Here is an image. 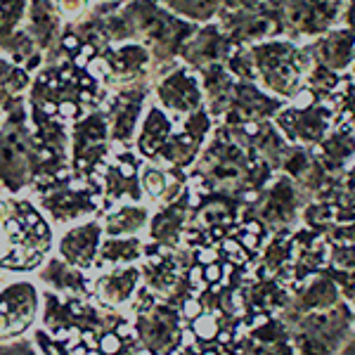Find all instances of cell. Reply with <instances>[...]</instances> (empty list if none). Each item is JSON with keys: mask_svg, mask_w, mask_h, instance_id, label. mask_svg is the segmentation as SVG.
Returning <instances> with one entry per match:
<instances>
[{"mask_svg": "<svg viewBox=\"0 0 355 355\" xmlns=\"http://www.w3.org/2000/svg\"><path fill=\"white\" fill-rule=\"evenodd\" d=\"M168 12L178 15L187 21H211L223 12V0H157Z\"/></svg>", "mask_w": 355, "mask_h": 355, "instance_id": "obj_24", "label": "cell"}, {"mask_svg": "<svg viewBox=\"0 0 355 355\" xmlns=\"http://www.w3.org/2000/svg\"><path fill=\"white\" fill-rule=\"evenodd\" d=\"M353 311H355V299H353Z\"/></svg>", "mask_w": 355, "mask_h": 355, "instance_id": "obj_41", "label": "cell"}, {"mask_svg": "<svg viewBox=\"0 0 355 355\" xmlns=\"http://www.w3.org/2000/svg\"><path fill=\"white\" fill-rule=\"evenodd\" d=\"M95 3H116V0H95Z\"/></svg>", "mask_w": 355, "mask_h": 355, "instance_id": "obj_39", "label": "cell"}, {"mask_svg": "<svg viewBox=\"0 0 355 355\" xmlns=\"http://www.w3.org/2000/svg\"><path fill=\"white\" fill-rule=\"evenodd\" d=\"M194 327H197V334L204 336V339H211V336L216 334V322H214V320H209V318L197 320V324H194Z\"/></svg>", "mask_w": 355, "mask_h": 355, "instance_id": "obj_34", "label": "cell"}, {"mask_svg": "<svg viewBox=\"0 0 355 355\" xmlns=\"http://www.w3.org/2000/svg\"><path fill=\"white\" fill-rule=\"evenodd\" d=\"M110 90L97 78L90 64L76 57L57 55L45 62L38 73H33V85L26 100L43 110L67 119L69 123L83 114L102 110Z\"/></svg>", "mask_w": 355, "mask_h": 355, "instance_id": "obj_1", "label": "cell"}, {"mask_svg": "<svg viewBox=\"0 0 355 355\" xmlns=\"http://www.w3.org/2000/svg\"><path fill=\"white\" fill-rule=\"evenodd\" d=\"M119 348H121V341H119L114 334H110V336H105V339H102V351H105V353L112 355V353H116Z\"/></svg>", "mask_w": 355, "mask_h": 355, "instance_id": "obj_35", "label": "cell"}, {"mask_svg": "<svg viewBox=\"0 0 355 355\" xmlns=\"http://www.w3.org/2000/svg\"><path fill=\"white\" fill-rule=\"evenodd\" d=\"M3 116H5V114H3V112H0V123H3Z\"/></svg>", "mask_w": 355, "mask_h": 355, "instance_id": "obj_40", "label": "cell"}, {"mask_svg": "<svg viewBox=\"0 0 355 355\" xmlns=\"http://www.w3.org/2000/svg\"><path fill=\"white\" fill-rule=\"evenodd\" d=\"M150 90L152 83H133L110 90L102 110L107 114L114 150H128L130 145H135Z\"/></svg>", "mask_w": 355, "mask_h": 355, "instance_id": "obj_9", "label": "cell"}, {"mask_svg": "<svg viewBox=\"0 0 355 355\" xmlns=\"http://www.w3.org/2000/svg\"><path fill=\"white\" fill-rule=\"evenodd\" d=\"M230 100V114H239L242 121H254V119L263 116V114H270L277 107V102L270 100L266 93H261L259 88H251V85H239Z\"/></svg>", "mask_w": 355, "mask_h": 355, "instance_id": "obj_23", "label": "cell"}, {"mask_svg": "<svg viewBox=\"0 0 355 355\" xmlns=\"http://www.w3.org/2000/svg\"><path fill=\"white\" fill-rule=\"evenodd\" d=\"M26 10L28 0H0V33L24 24Z\"/></svg>", "mask_w": 355, "mask_h": 355, "instance_id": "obj_30", "label": "cell"}, {"mask_svg": "<svg viewBox=\"0 0 355 355\" xmlns=\"http://www.w3.org/2000/svg\"><path fill=\"white\" fill-rule=\"evenodd\" d=\"M346 24H348V28L355 33V0H351L348 3V10H346Z\"/></svg>", "mask_w": 355, "mask_h": 355, "instance_id": "obj_37", "label": "cell"}, {"mask_svg": "<svg viewBox=\"0 0 355 355\" xmlns=\"http://www.w3.org/2000/svg\"><path fill=\"white\" fill-rule=\"evenodd\" d=\"M341 105H343V114H346L351 121H355V88H348L346 93H343Z\"/></svg>", "mask_w": 355, "mask_h": 355, "instance_id": "obj_33", "label": "cell"}, {"mask_svg": "<svg viewBox=\"0 0 355 355\" xmlns=\"http://www.w3.org/2000/svg\"><path fill=\"white\" fill-rule=\"evenodd\" d=\"M102 182H105V202L107 206L119 202V199H142L140 187V171H137L135 154L128 150H114L105 171H102Z\"/></svg>", "mask_w": 355, "mask_h": 355, "instance_id": "obj_13", "label": "cell"}, {"mask_svg": "<svg viewBox=\"0 0 355 355\" xmlns=\"http://www.w3.org/2000/svg\"><path fill=\"white\" fill-rule=\"evenodd\" d=\"M24 31L33 38V43L43 50L45 62H50L60 53L62 36H64V19L57 12L53 0H28Z\"/></svg>", "mask_w": 355, "mask_h": 355, "instance_id": "obj_12", "label": "cell"}, {"mask_svg": "<svg viewBox=\"0 0 355 355\" xmlns=\"http://www.w3.org/2000/svg\"><path fill=\"white\" fill-rule=\"evenodd\" d=\"M41 175L43 162L28 121V100H21L5 112L0 123V190L10 194L31 190Z\"/></svg>", "mask_w": 355, "mask_h": 355, "instance_id": "obj_3", "label": "cell"}, {"mask_svg": "<svg viewBox=\"0 0 355 355\" xmlns=\"http://www.w3.org/2000/svg\"><path fill=\"white\" fill-rule=\"evenodd\" d=\"M31 190L36 192L41 209L60 225L90 218L100 206L102 192L97 180H81L71 171L53 180L36 182Z\"/></svg>", "mask_w": 355, "mask_h": 355, "instance_id": "obj_4", "label": "cell"}, {"mask_svg": "<svg viewBox=\"0 0 355 355\" xmlns=\"http://www.w3.org/2000/svg\"><path fill=\"white\" fill-rule=\"evenodd\" d=\"M90 69L97 73L107 90L121 88L133 83H152L154 60L152 53L142 43H114L107 45L100 55L90 62Z\"/></svg>", "mask_w": 355, "mask_h": 355, "instance_id": "obj_8", "label": "cell"}, {"mask_svg": "<svg viewBox=\"0 0 355 355\" xmlns=\"http://www.w3.org/2000/svg\"><path fill=\"white\" fill-rule=\"evenodd\" d=\"M152 88L154 97H157V105L164 107L175 119L190 116V114L199 112L204 107L202 81H199L197 73L187 64L171 67L168 71H164L162 76L154 78Z\"/></svg>", "mask_w": 355, "mask_h": 355, "instance_id": "obj_10", "label": "cell"}, {"mask_svg": "<svg viewBox=\"0 0 355 355\" xmlns=\"http://www.w3.org/2000/svg\"><path fill=\"white\" fill-rule=\"evenodd\" d=\"M142 244L135 237H110L107 242H102L97 261L110 263V266H128L140 259Z\"/></svg>", "mask_w": 355, "mask_h": 355, "instance_id": "obj_25", "label": "cell"}, {"mask_svg": "<svg viewBox=\"0 0 355 355\" xmlns=\"http://www.w3.org/2000/svg\"><path fill=\"white\" fill-rule=\"evenodd\" d=\"M336 209L343 218H355V175L336 194Z\"/></svg>", "mask_w": 355, "mask_h": 355, "instance_id": "obj_32", "label": "cell"}, {"mask_svg": "<svg viewBox=\"0 0 355 355\" xmlns=\"http://www.w3.org/2000/svg\"><path fill=\"white\" fill-rule=\"evenodd\" d=\"M150 220V211L140 204H123L119 209H114L112 214H107L105 220V232L110 237H135L137 232H142Z\"/></svg>", "mask_w": 355, "mask_h": 355, "instance_id": "obj_21", "label": "cell"}, {"mask_svg": "<svg viewBox=\"0 0 355 355\" xmlns=\"http://www.w3.org/2000/svg\"><path fill=\"white\" fill-rule=\"evenodd\" d=\"M114 152L105 110H93L71 121L69 128V164L81 180H97Z\"/></svg>", "mask_w": 355, "mask_h": 355, "instance_id": "obj_5", "label": "cell"}, {"mask_svg": "<svg viewBox=\"0 0 355 355\" xmlns=\"http://www.w3.org/2000/svg\"><path fill=\"white\" fill-rule=\"evenodd\" d=\"M287 17L301 33L322 31L339 17V0H289Z\"/></svg>", "mask_w": 355, "mask_h": 355, "instance_id": "obj_18", "label": "cell"}, {"mask_svg": "<svg viewBox=\"0 0 355 355\" xmlns=\"http://www.w3.org/2000/svg\"><path fill=\"white\" fill-rule=\"evenodd\" d=\"M251 57H254V67L259 73L256 78L263 81L270 93L277 97L299 95L308 69H311V60L301 48L289 41L259 43L251 48Z\"/></svg>", "mask_w": 355, "mask_h": 355, "instance_id": "obj_6", "label": "cell"}, {"mask_svg": "<svg viewBox=\"0 0 355 355\" xmlns=\"http://www.w3.org/2000/svg\"><path fill=\"white\" fill-rule=\"evenodd\" d=\"M246 355H294V351L284 336H266L261 331L256 339H249Z\"/></svg>", "mask_w": 355, "mask_h": 355, "instance_id": "obj_29", "label": "cell"}, {"mask_svg": "<svg viewBox=\"0 0 355 355\" xmlns=\"http://www.w3.org/2000/svg\"><path fill=\"white\" fill-rule=\"evenodd\" d=\"M355 154V133L353 128L343 125V128L334 130L322 145V159L329 166H341Z\"/></svg>", "mask_w": 355, "mask_h": 355, "instance_id": "obj_27", "label": "cell"}, {"mask_svg": "<svg viewBox=\"0 0 355 355\" xmlns=\"http://www.w3.org/2000/svg\"><path fill=\"white\" fill-rule=\"evenodd\" d=\"M53 3L64 24H73V21H81L93 10L95 0H53Z\"/></svg>", "mask_w": 355, "mask_h": 355, "instance_id": "obj_31", "label": "cell"}, {"mask_svg": "<svg viewBox=\"0 0 355 355\" xmlns=\"http://www.w3.org/2000/svg\"><path fill=\"white\" fill-rule=\"evenodd\" d=\"M331 114L324 105H299L277 116L279 130L296 142H320L331 125Z\"/></svg>", "mask_w": 355, "mask_h": 355, "instance_id": "obj_15", "label": "cell"}, {"mask_svg": "<svg viewBox=\"0 0 355 355\" xmlns=\"http://www.w3.org/2000/svg\"><path fill=\"white\" fill-rule=\"evenodd\" d=\"M180 121V128L171 133L154 164H164L175 171L185 168L187 164H192L197 159V154L206 140V133L211 128L209 112H206V107H202V110L190 114V116H182Z\"/></svg>", "mask_w": 355, "mask_h": 355, "instance_id": "obj_11", "label": "cell"}, {"mask_svg": "<svg viewBox=\"0 0 355 355\" xmlns=\"http://www.w3.org/2000/svg\"><path fill=\"white\" fill-rule=\"evenodd\" d=\"M351 331V311L341 303L311 311L299 322L296 355H339Z\"/></svg>", "mask_w": 355, "mask_h": 355, "instance_id": "obj_7", "label": "cell"}, {"mask_svg": "<svg viewBox=\"0 0 355 355\" xmlns=\"http://www.w3.org/2000/svg\"><path fill=\"white\" fill-rule=\"evenodd\" d=\"M339 355H355V329L351 331V336L346 339V343L341 346Z\"/></svg>", "mask_w": 355, "mask_h": 355, "instance_id": "obj_36", "label": "cell"}, {"mask_svg": "<svg viewBox=\"0 0 355 355\" xmlns=\"http://www.w3.org/2000/svg\"><path fill=\"white\" fill-rule=\"evenodd\" d=\"M315 48V60H318L320 67L329 69V71H336V69H343L353 62L355 55V33L348 28V31H331L329 36L320 38Z\"/></svg>", "mask_w": 355, "mask_h": 355, "instance_id": "obj_20", "label": "cell"}, {"mask_svg": "<svg viewBox=\"0 0 355 355\" xmlns=\"http://www.w3.org/2000/svg\"><path fill=\"white\" fill-rule=\"evenodd\" d=\"M102 230L105 227L97 220H83L62 232L57 239V251H60L62 261H67L78 270L93 266L102 246Z\"/></svg>", "mask_w": 355, "mask_h": 355, "instance_id": "obj_14", "label": "cell"}, {"mask_svg": "<svg viewBox=\"0 0 355 355\" xmlns=\"http://www.w3.org/2000/svg\"><path fill=\"white\" fill-rule=\"evenodd\" d=\"M36 315V289L28 282L8 284L0 291V336L26 329Z\"/></svg>", "mask_w": 355, "mask_h": 355, "instance_id": "obj_16", "label": "cell"}, {"mask_svg": "<svg viewBox=\"0 0 355 355\" xmlns=\"http://www.w3.org/2000/svg\"><path fill=\"white\" fill-rule=\"evenodd\" d=\"M140 187L142 194L152 202H159V199L168 197V187H171V171L162 168L154 162L145 164L140 168Z\"/></svg>", "mask_w": 355, "mask_h": 355, "instance_id": "obj_28", "label": "cell"}, {"mask_svg": "<svg viewBox=\"0 0 355 355\" xmlns=\"http://www.w3.org/2000/svg\"><path fill=\"white\" fill-rule=\"evenodd\" d=\"M0 55L10 57V60L28 69L31 73H38L45 64L43 50L33 43V38L24 31V26L0 33Z\"/></svg>", "mask_w": 355, "mask_h": 355, "instance_id": "obj_19", "label": "cell"}, {"mask_svg": "<svg viewBox=\"0 0 355 355\" xmlns=\"http://www.w3.org/2000/svg\"><path fill=\"white\" fill-rule=\"evenodd\" d=\"M175 130L171 114L159 105H147L145 116H142L140 130L135 137V152L145 157L147 162H157L159 152L166 145V140Z\"/></svg>", "mask_w": 355, "mask_h": 355, "instance_id": "obj_17", "label": "cell"}, {"mask_svg": "<svg viewBox=\"0 0 355 355\" xmlns=\"http://www.w3.org/2000/svg\"><path fill=\"white\" fill-rule=\"evenodd\" d=\"M137 277H140L137 268L116 266L97 282V291H100L102 301H107V303H114V306H116V303H125L130 299V294H133Z\"/></svg>", "mask_w": 355, "mask_h": 355, "instance_id": "obj_22", "label": "cell"}, {"mask_svg": "<svg viewBox=\"0 0 355 355\" xmlns=\"http://www.w3.org/2000/svg\"><path fill=\"white\" fill-rule=\"evenodd\" d=\"M351 71H353V76H355V55H353V62H351Z\"/></svg>", "mask_w": 355, "mask_h": 355, "instance_id": "obj_38", "label": "cell"}, {"mask_svg": "<svg viewBox=\"0 0 355 355\" xmlns=\"http://www.w3.org/2000/svg\"><path fill=\"white\" fill-rule=\"evenodd\" d=\"M33 85V73L17 64L10 57L0 55V88L15 97H26Z\"/></svg>", "mask_w": 355, "mask_h": 355, "instance_id": "obj_26", "label": "cell"}, {"mask_svg": "<svg viewBox=\"0 0 355 355\" xmlns=\"http://www.w3.org/2000/svg\"><path fill=\"white\" fill-rule=\"evenodd\" d=\"M353 239H355V230H353Z\"/></svg>", "mask_w": 355, "mask_h": 355, "instance_id": "obj_42", "label": "cell"}, {"mask_svg": "<svg viewBox=\"0 0 355 355\" xmlns=\"http://www.w3.org/2000/svg\"><path fill=\"white\" fill-rule=\"evenodd\" d=\"M53 232L26 199L0 194V268L31 270L48 254Z\"/></svg>", "mask_w": 355, "mask_h": 355, "instance_id": "obj_2", "label": "cell"}]
</instances>
